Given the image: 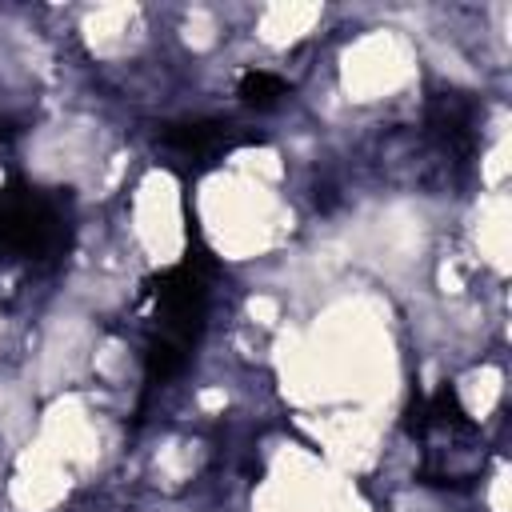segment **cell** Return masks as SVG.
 <instances>
[{"instance_id":"obj_1","label":"cell","mask_w":512,"mask_h":512,"mask_svg":"<svg viewBox=\"0 0 512 512\" xmlns=\"http://www.w3.org/2000/svg\"><path fill=\"white\" fill-rule=\"evenodd\" d=\"M148 300H152V324L160 340H172L180 348H196L208 316V268L204 260H184L176 268H164L160 276L148 280Z\"/></svg>"},{"instance_id":"obj_5","label":"cell","mask_w":512,"mask_h":512,"mask_svg":"<svg viewBox=\"0 0 512 512\" xmlns=\"http://www.w3.org/2000/svg\"><path fill=\"white\" fill-rule=\"evenodd\" d=\"M188 348H180V344H172V340H160V336H152L148 340V348H144V376H148V384L156 388V384H168L172 376H180L184 372V364H188Z\"/></svg>"},{"instance_id":"obj_3","label":"cell","mask_w":512,"mask_h":512,"mask_svg":"<svg viewBox=\"0 0 512 512\" xmlns=\"http://www.w3.org/2000/svg\"><path fill=\"white\" fill-rule=\"evenodd\" d=\"M428 136L456 160H468L476 148V100L468 92H440L424 108Z\"/></svg>"},{"instance_id":"obj_4","label":"cell","mask_w":512,"mask_h":512,"mask_svg":"<svg viewBox=\"0 0 512 512\" xmlns=\"http://www.w3.org/2000/svg\"><path fill=\"white\" fill-rule=\"evenodd\" d=\"M248 136H240L232 124H224V120H172V124H164L160 128V144L168 148V152H176V156H188V160H200V164H208V160H216L220 152H228V148H236V144H244Z\"/></svg>"},{"instance_id":"obj_6","label":"cell","mask_w":512,"mask_h":512,"mask_svg":"<svg viewBox=\"0 0 512 512\" xmlns=\"http://www.w3.org/2000/svg\"><path fill=\"white\" fill-rule=\"evenodd\" d=\"M236 96L248 104V108H276L284 96H288V84L272 72H244L240 84H236Z\"/></svg>"},{"instance_id":"obj_2","label":"cell","mask_w":512,"mask_h":512,"mask_svg":"<svg viewBox=\"0 0 512 512\" xmlns=\"http://www.w3.org/2000/svg\"><path fill=\"white\" fill-rule=\"evenodd\" d=\"M64 240L56 204L32 188L0 192V256H48Z\"/></svg>"}]
</instances>
